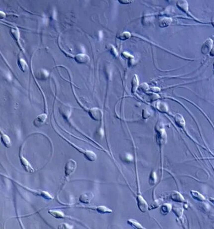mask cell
Wrapping results in <instances>:
<instances>
[{
  "label": "cell",
  "mask_w": 214,
  "mask_h": 229,
  "mask_svg": "<svg viewBox=\"0 0 214 229\" xmlns=\"http://www.w3.org/2000/svg\"><path fill=\"white\" fill-rule=\"evenodd\" d=\"M3 177L7 178L8 179L12 181L14 183H16V184L19 185V187H22L23 189H24L27 191H29V192H30L32 194L37 196L41 197L43 199L48 200H52L54 199V197L50 194L49 192H47L46 191L41 190H36L30 188H29V187L25 186L24 185L22 184V183H20L18 181H17V180H14V179L10 177H7L6 175H3Z\"/></svg>",
  "instance_id": "1"
},
{
  "label": "cell",
  "mask_w": 214,
  "mask_h": 229,
  "mask_svg": "<svg viewBox=\"0 0 214 229\" xmlns=\"http://www.w3.org/2000/svg\"><path fill=\"white\" fill-rule=\"evenodd\" d=\"M56 132L58 134V135H59L60 137L62 138V139L65 140L68 144L71 145V146H72L73 148L76 150L77 151H79L80 153L83 155L86 160H87L88 161H91V162H94L95 161H96L97 158V155L94 151L89 150H84L82 148H80L79 146L76 145L75 144H74V143H72V142H71L70 140L67 139L65 137L62 136V134H60V133H59L58 132L56 131Z\"/></svg>",
  "instance_id": "2"
},
{
  "label": "cell",
  "mask_w": 214,
  "mask_h": 229,
  "mask_svg": "<svg viewBox=\"0 0 214 229\" xmlns=\"http://www.w3.org/2000/svg\"><path fill=\"white\" fill-rule=\"evenodd\" d=\"M24 144L20 146V151H19V155L20 163L25 172L28 173H34L35 172V169L32 166L28 160L23 155V148H24Z\"/></svg>",
  "instance_id": "3"
},
{
  "label": "cell",
  "mask_w": 214,
  "mask_h": 229,
  "mask_svg": "<svg viewBox=\"0 0 214 229\" xmlns=\"http://www.w3.org/2000/svg\"><path fill=\"white\" fill-rule=\"evenodd\" d=\"M77 166L76 161L73 159H69L65 165V181L75 172Z\"/></svg>",
  "instance_id": "4"
},
{
  "label": "cell",
  "mask_w": 214,
  "mask_h": 229,
  "mask_svg": "<svg viewBox=\"0 0 214 229\" xmlns=\"http://www.w3.org/2000/svg\"><path fill=\"white\" fill-rule=\"evenodd\" d=\"M156 141L159 146H163L166 144L167 139V133L164 128L162 126L157 127Z\"/></svg>",
  "instance_id": "5"
},
{
  "label": "cell",
  "mask_w": 214,
  "mask_h": 229,
  "mask_svg": "<svg viewBox=\"0 0 214 229\" xmlns=\"http://www.w3.org/2000/svg\"><path fill=\"white\" fill-rule=\"evenodd\" d=\"M77 207L83 208V209H89L93 211H97V212L101 214H110L112 212V210L105 206H78Z\"/></svg>",
  "instance_id": "6"
},
{
  "label": "cell",
  "mask_w": 214,
  "mask_h": 229,
  "mask_svg": "<svg viewBox=\"0 0 214 229\" xmlns=\"http://www.w3.org/2000/svg\"><path fill=\"white\" fill-rule=\"evenodd\" d=\"M49 215L52 216L54 218L57 219H69L72 220H76L78 221L77 220L72 218L71 216L65 215L61 210H49L48 211Z\"/></svg>",
  "instance_id": "7"
},
{
  "label": "cell",
  "mask_w": 214,
  "mask_h": 229,
  "mask_svg": "<svg viewBox=\"0 0 214 229\" xmlns=\"http://www.w3.org/2000/svg\"><path fill=\"white\" fill-rule=\"evenodd\" d=\"M88 114L91 119L96 121H100L103 118V112L98 108H91L89 110Z\"/></svg>",
  "instance_id": "8"
},
{
  "label": "cell",
  "mask_w": 214,
  "mask_h": 229,
  "mask_svg": "<svg viewBox=\"0 0 214 229\" xmlns=\"http://www.w3.org/2000/svg\"><path fill=\"white\" fill-rule=\"evenodd\" d=\"M213 46V41L212 39H208L205 41L201 46V53L204 55L209 54Z\"/></svg>",
  "instance_id": "9"
},
{
  "label": "cell",
  "mask_w": 214,
  "mask_h": 229,
  "mask_svg": "<svg viewBox=\"0 0 214 229\" xmlns=\"http://www.w3.org/2000/svg\"><path fill=\"white\" fill-rule=\"evenodd\" d=\"M138 208L141 212L145 213L148 210V206L146 201L140 195H138L136 198Z\"/></svg>",
  "instance_id": "10"
},
{
  "label": "cell",
  "mask_w": 214,
  "mask_h": 229,
  "mask_svg": "<svg viewBox=\"0 0 214 229\" xmlns=\"http://www.w3.org/2000/svg\"><path fill=\"white\" fill-rule=\"evenodd\" d=\"M47 114L43 113L37 116L33 121V125L36 128H40L42 127L47 121Z\"/></svg>",
  "instance_id": "11"
},
{
  "label": "cell",
  "mask_w": 214,
  "mask_h": 229,
  "mask_svg": "<svg viewBox=\"0 0 214 229\" xmlns=\"http://www.w3.org/2000/svg\"><path fill=\"white\" fill-rule=\"evenodd\" d=\"M94 197V195L92 192H84L80 195L79 198V201L80 203H83V204H89L93 199Z\"/></svg>",
  "instance_id": "12"
},
{
  "label": "cell",
  "mask_w": 214,
  "mask_h": 229,
  "mask_svg": "<svg viewBox=\"0 0 214 229\" xmlns=\"http://www.w3.org/2000/svg\"><path fill=\"white\" fill-rule=\"evenodd\" d=\"M170 199L176 203H186V201L183 196L177 191H173L170 196Z\"/></svg>",
  "instance_id": "13"
},
{
  "label": "cell",
  "mask_w": 214,
  "mask_h": 229,
  "mask_svg": "<svg viewBox=\"0 0 214 229\" xmlns=\"http://www.w3.org/2000/svg\"><path fill=\"white\" fill-rule=\"evenodd\" d=\"M59 112L61 115L65 120L66 121L69 120L71 114V109L69 106H67L66 105H62L59 108Z\"/></svg>",
  "instance_id": "14"
},
{
  "label": "cell",
  "mask_w": 214,
  "mask_h": 229,
  "mask_svg": "<svg viewBox=\"0 0 214 229\" xmlns=\"http://www.w3.org/2000/svg\"><path fill=\"white\" fill-rule=\"evenodd\" d=\"M175 124L179 128L184 129L185 128L186 122L183 116L180 114H176L174 116Z\"/></svg>",
  "instance_id": "15"
},
{
  "label": "cell",
  "mask_w": 214,
  "mask_h": 229,
  "mask_svg": "<svg viewBox=\"0 0 214 229\" xmlns=\"http://www.w3.org/2000/svg\"><path fill=\"white\" fill-rule=\"evenodd\" d=\"M74 60L78 64H86L90 60V58L85 54H78L74 57Z\"/></svg>",
  "instance_id": "16"
},
{
  "label": "cell",
  "mask_w": 214,
  "mask_h": 229,
  "mask_svg": "<svg viewBox=\"0 0 214 229\" xmlns=\"http://www.w3.org/2000/svg\"><path fill=\"white\" fill-rule=\"evenodd\" d=\"M190 195L191 196L193 199L197 201L200 202H205L206 201V197L197 191H191Z\"/></svg>",
  "instance_id": "17"
},
{
  "label": "cell",
  "mask_w": 214,
  "mask_h": 229,
  "mask_svg": "<svg viewBox=\"0 0 214 229\" xmlns=\"http://www.w3.org/2000/svg\"><path fill=\"white\" fill-rule=\"evenodd\" d=\"M1 140L6 148H10L12 145V142L10 137L2 131H1Z\"/></svg>",
  "instance_id": "18"
},
{
  "label": "cell",
  "mask_w": 214,
  "mask_h": 229,
  "mask_svg": "<svg viewBox=\"0 0 214 229\" xmlns=\"http://www.w3.org/2000/svg\"><path fill=\"white\" fill-rule=\"evenodd\" d=\"M177 7L180 10L183 11V12L188 14L189 12V6L187 1L185 0H179L176 3Z\"/></svg>",
  "instance_id": "19"
},
{
  "label": "cell",
  "mask_w": 214,
  "mask_h": 229,
  "mask_svg": "<svg viewBox=\"0 0 214 229\" xmlns=\"http://www.w3.org/2000/svg\"><path fill=\"white\" fill-rule=\"evenodd\" d=\"M172 206L169 203H164L160 207V213L163 215H167L172 210Z\"/></svg>",
  "instance_id": "20"
},
{
  "label": "cell",
  "mask_w": 214,
  "mask_h": 229,
  "mask_svg": "<svg viewBox=\"0 0 214 229\" xmlns=\"http://www.w3.org/2000/svg\"><path fill=\"white\" fill-rule=\"evenodd\" d=\"M156 109L162 113H167L168 112V108L167 105L164 102L158 101L156 103Z\"/></svg>",
  "instance_id": "21"
},
{
  "label": "cell",
  "mask_w": 214,
  "mask_h": 229,
  "mask_svg": "<svg viewBox=\"0 0 214 229\" xmlns=\"http://www.w3.org/2000/svg\"><path fill=\"white\" fill-rule=\"evenodd\" d=\"M172 211L179 219L182 218L183 214V209L179 205H174L172 207Z\"/></svg>",
  "instance_id": "22"
},
{
  "label": "cell",
  "mask_w": 214,
  "mask_h": 229,
  "mask_svg": "<svg viewBox=\"0 0 214 229\" xmlns=\"http://www.w3.org/2000/svg\"><path fill=\"white\" fill-rule=\"evenodd\" d=\"M172 22V19L170 18H164L159 20V26L160 28H166L169 26Z\"/></svg>",
  "instance_id": "23"
},
{
  "label": "cell",
  "mask_w": 214,
  "mask_h": 229,
  "mask_svg": "<svg viewBox=\"0 0 214 229\" xmlns=\"http://www.w3.org/2000/svg\"><path fill=\"white\" fill-rule=\"evenodd\" d=\"M128 223L129 224L135 229H145V228L142 227V226L140 224V223L136 221L134 219H129L128 220Z\"/></svg>",
  "instance_id": "24"
},
{
  "label": "cell",
  "mask_w": 214,
  "mask_h": 229,
  "mask_svg": "<svg viewBox=\"0 0 214 229\" xmlns=\"http://www.w3.org/2000/svg\"><path fill=\"white\" fill-rule=\"evenodd\" d=\"M18 64V66L19 68L23 72H25L27 71L29 67L24 59H22V58L19 59Z\"/></svg>",
  "instance_id": "25"
},
{
  "label": "cell",
  "mask_w": 214,
  "mask_h": 229,
  "mask_svg": "<svg viewBox=\"0 0 214 229\" xmlns=\"http://www.w3.org/2000/svg\"><path fill=\"white\" fill-rule=\"evenodd\" d=\"M162 199H157L156 200L152 202L150 206H148V210H152L153 209H156L157 208H158V207L160 206V204L162 203Z\"/></svg>",
  "instance_id": "26"
},
{
  "label": "cell",
  "mask_w": 214,
  "mask_h": 229,
  "mask_svg": "<svg viewBox=\"0 0 214 229\" xmlns=\"http://www.w3.org/2000/svg\"><path fill=\"white\" fill-rule=\"evenodd\" d=\"M130 34L129 32L125 31L123 32L122 34H120L117 36V38L119 40H122V41H126V40H128L130 38Z\"/></svg>",
  "instance_id": "27"
},
{
  "label": "cell",
  "mask_w": 214,
  "mask_h": 229,
  "mask_svg": "<svg viewBox=\"0 0 214 229\" xmlns=\"http://www.w3.org/2000/svg\"><path fill=\"white\" fill-rule=\"evenodd\" d=\"M139 85V81H138L137 76L134 75L133 78V82H132V92L134 93L137 89Z\"/></svg>",
  "instance_id": "28"
},
{
  "label": "cell",
  "mask_w": 214,
  "mask_h": 229,
  "mask_svg": "<svg viewBox=\"0 0 214 229\" xmlns=\"http://www.w3.org/2000/svg\"><path fill=\"white\" fill-rule=\"evenodd\" d=\"M157 180L156 175L155 172H152L150 176V179H149V183L151 186H153L156 183Z\"/></svg>",
  "instance_id": "29"
},
{
  "label": "cell",
  "mask_w": 214,
  "mask_h": 229,
  "mask_svg": "<svg viewBox=\"0 0 214 229\" xmlns=\"http://www.w3.org/2000/svg\"><path fill=\"white\" fill-rule=\"evenodd\" d=\"M11 35H12L13 37L16 40H18L19 38V33L18 30L17 28H13L11 30Z\"/></svg>",
  "instance_id": "30"
},
{
  "label": "cell",
  "mask_w": 214,
  "mask_h": 229,
  "mask_svg": "<svg viewBox=\"0 0 214 229\" xmlns=\"http://www.w3.org/2000/svg\"><path fill=\"white\" fill-rule=\"evenodd\" d=\"M73 228H74L72 226L65 223H61L60 225H59L58 227V229H72Z\"/></svg>",
  "instance_id": "31"
},
{
  "label": "cell",
  "mask_w": 214,
  "mask_h": 229,
  "mask_svg": "<svg viewBox=\"0 0 214 229\" xmlns=\"http://www.w3.org/2000/svg\"><path fill=\"white\" fill-rule=\"evenodd\" d=\"M108 50L111 53L112 55H115V56H117L118 53L117 52L116 49H115V47L112 45H109V46H108Z\"/></svg>",
  "instance_id": "32"
},
{
  "label": "cell",
  "mask_w": 214,
  "mask_h": 229,
  "mask_svg": "<svg viewBox=\"0 0 214 229\" xmlns=\"http://www.w3.org/2000/svg\"><path fill=\"white\" fill-rule=\"evenodd\" d=\"M210 56L211 57H214V46H213V47H212L211 51L209 53Z\"/></svg>",
  "instance_id": "33"
},
{
  "label": "cell",
  "mask_w": 214,
  "mask_h": 229,
  "mask_svg": "<svg viewBox=\"0 0 214 229\" xmlns=\"http://www.w3.org/2000/svg\"><path fill=\"white\" fill-rule=\"evenodd\" d=\"M5 16L6 15H5V14L4 12H0V19H1L5 18Z\"/></svg>",
  "instance_id": "34"
},
{
  "label": "cell",
  "mask_w": 214,
  "mask_h": 229,
  "mask_svg": "<svg viewBox=\"0 0 214 229\" xmlns=\"http://www.w3.org/2000/svg\"><path fill=\"white\" fill-rule=\"evenodd\" d=\"M208 200H209V201L211 203H212V204H213V205H214V198H213V197H210V198H208Z\"/></svg>",
  "instance_id": "35"
},
{
  "label": "cell",
  "mask_w": 214,
  "mask_h": 229,
  "mask_svg": "<svg viewBox=\"0 0 214 229\" xmlns=\"http://www.w3.org/2000/svg\"><path fill=\"white\" fill-rule=\"evenodd\" d=\"M119 2L121 3H122V4H124V3L126 2H127V4L128 3H129L133 2V1H126V0H125V1H119Z\"/></svg>",
  "instance_id": "36"
},
{
  "label": "cell",
  "mask_w": 214,
  "mask_h": 229,
  "mask_svg": "<svg viewBox=\"0 0 214 229\" xmlns=\"http://www.w3.org/2000/svg\"><path fill=\"white\" fill-rule=\"evenodd\" d=\"M211 24L214 27V17H213V18L211 19Z\"/></svg>",
  "instance_id": "37"
},
{
  "label": "cell",
  "mask_w": 214,
  "mask_h": 229,
  "mask_svg": "<svg viewBox=\"0 0 214 229\" xmlns=\"http://www.w3.org/2000/svg\"><path fill=\"white\" fill-rule=\"evenodd\" d=\"M213 69H214V63H213Z\"/></svg>",
  "instance_id": "38"
}]
</instances>
